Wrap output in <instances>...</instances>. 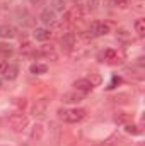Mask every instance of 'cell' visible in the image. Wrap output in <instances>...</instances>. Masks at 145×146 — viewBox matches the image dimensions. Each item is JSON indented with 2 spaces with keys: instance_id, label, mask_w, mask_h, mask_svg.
Instances as JSON below:
<instances>
[{
  "instance_id": "obj_18",
  "label": "cell",
  "mask_w": 145,
  "mask_h": 146,
  "mask_svg": "<svg viewBox=\"0 0 145 146\" xmlns=\"http://www.w3.org/2000/svg\"><path fill=\"white\" fill-rule=\"evenodd\" d=\"M135 31H137V34L140 37L145 36V21L144 19H137V22H135Z\"/></svg>"
},
{
  "instance_id": "obj_12",
  "label": "cell",
  "mask_w": 145,
  "mask_h": 146,
  "mask_svg": "<svg viewBox=\"0 0 145 146\" xmlns=\"http://www.w3.org/2000/svg\"><path fill=\"white\" fill-rule=\"evenodd\" d=\"M17 73H19L17 65H14V63H7V66H5V70H3L2 75H3L7 80H14V78H17Z\"/></svg>"
},
{
  "instance_id": "obj_25",
  "label": "cell",
  "mask_w": 145,
  "mask_h": 146,
  "mask_svg": "<svg viewBox=\"0 0 145 146\" xmlns=\"http://www.w3.org/2000/svg\"><path fill=\"white\" fill-rule=\"evenodd\" d=\"M15 104H17L19 107H24V106H26V99H17V102H15Z\"/></svg>"
},
{
  "instance_id": "obj_3",
  "label": "cell",
  "mask_w": 145,
  "mask_h": 146,
  "mask_svg": "<svg viewBox=\"0 0 145 146\" xmlns=\"http://www.w3.org/2000/svg\"><path fill=\"white\" fill-rule=\"evenodd\" d=\"M89 33H91V37L106 36V34L109 33V26L106 24V22L94 21V22H91V26H89Z\"/></svg>"
},
{
  "instance_id": "obj_27",
  "label": "cell",
  "mask_w": 145,
  "mask_h": 146,
  "mask_svg": "<svg viewBox=\"0 0 145 146\" xmlns=\"http://www.w3.org/2000/svg\"><path fill=\"white\" fill-rule=\"evenodd\" d=\"M0 83H2V82H0Z\"/></svg>"
},
{
  "instance_id": "obj_23",
  "label": "cell",
  "mask_w": 145,
  "mask_h": 146,
  "mask_svg": "<svg viewBox=\"0 0 145 146\" xmlns=\"http://www.w3.org/2000/svg\"><path fill=\"white\" fill-rule=\"evenodd\" d=\"M114 3H116L118 7H121V9H123V7H126V3H128V0H114Z\"/></svg>"
},
{
  "instance_id": "obj_7",
  "label": "cell",
  "mask_w": 145,
  "mask_h": 146,
  "mask_svg": "<svg viewBox=\"0 0 145 146\" xmlns=\"http://www.w3.org/2000/svg\"><path fill=\"white\" fill-rule=\"evenodd\" d=\"M84 17V10H82V7H73V9H70L67 14H65V21L67 22H70V24H73V22H79L80 19Z\"/></svg>"
},
{
  "instance_id": "obj_6",
  "label": "cell",
  "mask_w": 145,
  "mask_h": 146,
  "mask_svg": "<svg viewBox=\"0 0 145 146\" xmlns=\"http://www.w3.org/2000/svg\"><path fill=\"white\" fill-rule=\"evenodd\" d=\"M39 19L46 24V26H56V12L53 10V9H44L43 12H41V15H39Z\"/></svg>"
},
{
  "instance_id": "obj_13",
  "label": "cell",
  "mask_w": 145,
  "mask_h": 146,
  "mask_svg": "<svg viewBox=\"0 0 145 146\" xmlns=\"http://www.w3.org/2000/svg\"><path fill=\"white\" fill-rule=\"evenodd\" d=\"M44 136V127L43 124H34L31 129V141H41Z\"/></svg>"
},
{
  "instance_id": "obj_17",
  "label": "cell",
  "mask_w": 145,
  "mask_h": 146,
  "mask_svg": "<svg viewBox=\"0 0 145 146\" xmlns=\"http://www.w3.org/2000/svg\"><path fill=\"white\" fill-rule=\"evenodd\" d=\"M29 72L33 73V75H43V73L48 72V66H46V65H39V63H34V65H31Z\"/></svg>"
},
{
  "instance_id": "obj_21",
  "label": "cell",
  "mask_w": 145,
  "mask_h": 146,
  "mask_svg": "<svg viewBox=\"0 0 145 146\" xmlns=\"http://www.w3.org/2000/svg\"><path fill=\"white\" fill-rule=\"evenodd\" d=\"M125 131H126V133H130V134H138V133H140V129H137V126H135L133 122L126 124V126H125Z\"/></svg>"
},
{
  "instance_id": "obj_26",
  "label": "cell",
  "mask_w": 145,
  "mask_h": 146,
  "mask_svg": "<svg viewBox=\"0 0 145 146\" xmlns=\"http://www.w3.org/2000/svg\"><path fill=\"white\" fill-rule=\"evenodd\" d=\"M29 2H31L33 5H41V3H43L44 0H29Z\"/></svg>"
},
{
  "instance_id": "obj_14",
  "label": "cell",
  "mask_w": 145,
  "mask_h": 146,
  "mask_svg": "<svg viewBox=\"0 0 145 146\" xmlns=\"http://www.w3.org/2000/svg\"><path fill=\"white\" fill-rule=\"evenodd\" d=\"M33 36L38 41H48L51 37V31L50 29H44V27H36L34 33H33Z\"/></svg>"
},
{
  "instance_id": "obj_22",
  "label": "cell",
  "mask_w": 145,
  "mask_h": 146,
  "mask_svg": "<svg viewBox=\"0 0 145 146\" xmlns=\"http://www.w3.org/2000/svg\"><path fill=\"white\" fill-rule=\"evenodd\" d=\"M121 82H123V80H121L119 76H116V75H114V76L111 78V83H109V87H108V88H114V87H116V85H119Z\"/></svg>"
},
{
  "instance_id": "obj_15",
  "label": "cell",
  "mask_w": 145,
  "mask_h": 146,
  "mask_svg": "<svg viewBox=\"0 0 145 146\" xmlns=\"http://www.w3.org/2000/svg\"><path fill=\"white\" fill-rule=\"evenodd\" d=\"M114 121H116L118 124H121V126H126V124L133 122V115L128 114V112H118V114L114 115Z\"/></svg>"
},
{
  "instance_id": "obj_4",
  "label": "cell",
  "mask_w": 145,
  "mask_h": 146,
  "mask_svg": "<svg viewBox=\"0 0 145 146\" xmlns=\"http://www.w3.org/2000/svg\"><path fill=\"white\" fill-rule=\"evenodd\" d=\"M60 42H62V48L67 51V53H70L73 48H75V44H77V36L73 34V33H65L62 39H60Z\"/></svg>"
},
{
  "instance_id": "obj_16",
  "label": "cell",
  "mask_w": 145,
  "mask_h": 146,
  "mask_svg": "<svg viewBox=\"0 0 145 146\" xmlns=\"http://www.w3.org/2000/svg\"><path fill=\"white\" fill-rule=\"evenodd\" d=\"M19 22L22 26H34V21H33V15H29L26 10H19Z\"/></svg>"
},
{
  "instance_id": "obj_11",
  "label": "cell",
  "mask_w": 145,
  "mask_h": 146,
  "mask_svg": "<svg viewBox=\"0 0 145 146\" xmlns=\"http://www.w3.org/2000/svg\"><path fill=\"white\" fill-rule=\"evenodd\" d=\"M15 36H17V31H15L14 26H9V24L0 26V37L2 39H12Z\"/></svg>"
},
{
  "instance_id": "obj_1",
  "label": "cell",
  "mask_w": 145,
  "mask_h": 146,
  "mask_svg": "<svg viewBox=\"0 0 145 146\" xmlns=\"http://www.w3.org/2000/svg\"><path fill=\"white\" fill-rule=\"evenodd\" d=\"M85 115H87L85 109H60L58 110V117L62 121H65V122H70V124L80 122Z\"/></svg>"
},
{
  "instance_id": "obj_9",
  "label": "cell",
  "mask_w": 145,
  "mask_h": 146,
  "mask_svg": "<svg viewBox=\"0 0 145 146\" xmlns=\"http://www.w3.org/2000/svg\"><path fill=\"white\" fill-rule=\"evenodd\" d=\"M84 99H85V94H84V92H79V90H75V92H68V94L63 95V102H65V104L82 102Z\"/></svg>"
},
{
  "instance_id": "obj_2",
  "label": "cell",
  "mask_w": 145,
  "mask_h": 146,
  "mask_svg": "<svg viewBox=\"0 0 145 146\" xmlns=\"http://www.w3.org/2000/svg\"><path fill=\"white\" fill-rule=\"evenodd\" d=\"M9 124H10L12 131L22 133V131L28 127V124H29V117H28L26 114H22V112H15V114H12V115L9 117Z\"/></svg>"
},
{
  "instance_id": "obj_5",
  "label": "cell",
  "mask_w": 145,
  "mask_h": 146,
  "mask_svg": "<svg viewBox=\"0 0 145 146\" xmlns=\"http://www.w3.org/2000/svg\"><path fill=\"white\" fill-rule=\"evenodd\" d=\"M46 109H48V100L46 99H38L36 102L33 104V107H31V114L34 117H39V115L46 114Z\"/></svg>"
},
{
  "instance_id": "obj_24",
  "label": "cell",
  "mask_w": 145,
  "mask_h": 146,
  "mask_svg": "<svg viewBox=\"0 0 145 146\" xmlns=\"http://www.w3.org/2000/svg\"><path fill=\"white\" fill-rule=\"evenodd\" d=\"M118 36H119V37H123V39H128V34H126V29H119Z\"/></svg>"
},
{
  "instance_id": "obj_19",
  "label": "cell",
  "mask_w": 145,
  "mask_h": 146,
  "mask_svg": "<svg viewBox=\"0 0 145 146\" xmlns=\"http://www.w3.org/2000/svg\"><path fill=\"white\" fill-rule=\"evenodd\" d=\"M12 48L9 46V44H3V42H0V56L2 58H9V56H12Z\"/></svg>"
},
{
  "instance_id": "obj_8",
  "label": "cell",
  "mask_w": 145,
  "mask_h": 146,
  "mask_svg": "<svg viewBox=\"0 0 145 146\" xmlns=\"http://www.w3.org/2000/svg\"><path fill=\"white\" fill-rule=\"evenodd\" d=\"M73 88L79 90V92L87 94V92H91V90L94 88V83H92L89 78H80V80H75V82H73Z\"/></svg>"
},
{
  "instance_id": "obj_20",
  "label": "cell",
  "mask_w": 145,
  "mask_h": 146,
  "mask_svg": "<svg viewBox=\"0 0 145 146\" xmlns=\"http://www.w3.org/2000/svg\"><path fill=\"white\" fill-rule=\"evenodd\" d=\"M50 9H53L55 12H63L65 10V2L63 0H51V7Z\"/></svg>"
},
{
  "instance_id": "obj_10",
  "label": "cell",
  "mask_w": 145,
  "mask_h": 146,
  "mask_svg": "<svg viewBox=\"0 0 145 146\" xmlns=\"http://www.w3.org/2000/svg\"><path fill=\"white\" fill-rule=\"evenodd\" d=\"M103 58H104V61L109 63V65H118L121 61V54L118 51H114V49H106L104 54H103Z\"/></svg>"
}]
</instances>
